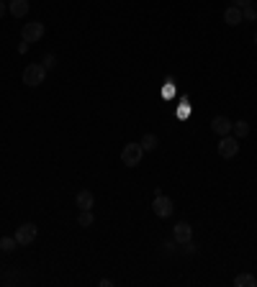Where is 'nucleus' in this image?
<instances>
[{
	"label": "nucleus",
	"instance_id": "nucleus-17",
	"mask_svg": "<svg viewBox=\"0 0 257 287\" xmlns=\"http://www.w3.org/2000/svg\"><path fill=\"white\" fill-rule=\"evenodd\" d=\"M242 16H244V21H254V18H257V11L252 8V3L242 8Z\"/></svg>",
	"mask_w": 257,
	"mask_h": 287
},
{
	"label": "nucleus",
	"instance_id": "nucleus-16",
	"mask_svg": "<svg viewBox=\"0 0 257 287\" xmlns=\"http://www.w3.org/2000/svg\"><path fill=\"white\" fill-rule=\"evenodd\" d=\"M77 223H80L82 228L93 226V213H90V210H80V218H77Z\"/></svg>",
	"mask_w": 257,
	"mask_h": 287
},
{
	"label": "nucleus",
	"instance_id": "nucleus-2",
	"mask_svg": "<svg viewBox=\"0 0 257 287\" xmlns=\"http://www.w3.org/2000/svg\"><path fill=\"white\" fill-rule=\"evenodd\" d=\"M44 77H47V67H44V64H29V67L24 70V82L29 87L41 85V82H44Z\"/></svg>",
	"mask_w": 257,
	"mask_h": 287
},
{
	"label": "nucleus",
	"instance_id": "nucleus-1",
	"mask_svg": "<svg viewBox=\"0 0 257 287\" xmlns=\"http://www.w3.org/2000/svg\"><path fill=\"white\" fill-rule=\"evenodd\" d=\"M142 157H144L142 144H126V146L121 149V162H123L126 167H137V164H142Z\"/></svg>",
	"mask_w": 257,
	"mask_h": 287
},
{
	"label": "nucleus",
	"instance_id": "nucleus-4",
	"mask_svg": "<svg viewBox=\"0 0 257 287\" xmlns=\"http://www.w3.org/2000/svg\"><path fill=\"white\" fill-rule=\"evenodd\" d=\"M219 154L224 159H234L239 154V139H231V136H221L219 141Z\"/></svg>",
	"mask_w": 257,
	"mask_h": 287
},
{
	"label": "nucleus",
	"instance_id": "nucleus-8",
	"mask_svg": "<svg viewBox=\"0 0 257 287\" xmlns=\"http://www.w3.org/2000/svg\"><path fill=\"white\" fill-rule=\"evenodd\" d=\"M231 126L234 123L226 116H216V118L211 121V131H213V134H219V136H229L231 134Z\"/></svg>",
	"mask_w": 257,
	"mask_h": 287
},
{
	"label": "nucleus",
	"instance_id": "nucleus-15",
	"mask_svg": "<svg viewBox=\"0 0 257 287\" xmlns=\"http://www.w3.org/2000/svg\"><path fill=\"white\" fill-rule=\"evenodd\" d=\"M18 246V241H16V236L11 238V236H3V238H0V249H3L6 254H11L13 249Z\"/></svg>",
	"mask_w": 257,
	"mask_h": 287
},
{
	"label": "nucleus",
	"instance_id": "nucleus-10",
	"mask_svg": "<svg viewBox=\"0 0 257 287\" xmlns=\"http://www.w3.org/2000/svg\"><path fill=\"white\" fill-rule=\"evenodd\" d=\"M29 0H11V6H8V11H11V16L13 18H24L26 13H29Z\"/></svg>",
	"mask_w": 257,
	"mask_h": 287
},
{
	"label": "nucleus",
	"instance_id": "nucleus-13",
	"mask_svg": "<svg viewBox=\"0 0 257 287\" xmlns=\"http://www.w3.org/2000/svg\"><path fill=\"white\" fill-rule=\"evenodd\" d=\"M257 279L252 274H237V279H234V287H254Z\"/></svg>",
	"mask_w": 257,
	"mask_h": 287
},
{
	"label": "nucleus",
	"instance_id": "nucleus-19",
	"mask_svg": "<svg viewBox=\"0 0 257 287\" xmlns=\"http://www.w3.org/2000/svg\"><path fill=\"white\" fill-rule=\"evenodd\" d=\"M178 116H180V118L190 116V103H188V100H180V108H178Z\"/></svg>",
	"mask_w": 257,
	"mask_h": 287
},
{
	"label": "nucleus",
	"instance_id": "nucleus-21",
	"mask_svg": "<svg viewBox=\"0 0 257 287\" xmlns=\"http://www.w3.org/2000/svg\"><path fill=\"white\" fill-rule=\"evenodd\" d=\"M252 0H234V6H239V8H244V6H249Z\"/></svg>",
	"mask_w": 257,
	"mask_h": 287
},
{
	"label": "nucleus",
	"instance_id": "nucleus-12",
	"mask_svg": "<svg viewBox=\"0 0 257 287\" xmlns=\"http://www.w3.org/2000/svg\"><path fill=\"white\" fill-rule=\"evenodd\" d=\"M139 144H142L144 151H155V149H157V136H155V134H144Z\"/></svg>",
	"mask_w": 257,
	"mask_h": 287
},
{
	"label": "nucleus",
	"instance_id": "nucleus-11",
	"mask_svg": "<svg viewBox=\"0 0 257 287\" xmlns=\"http://www.w3.org/2000/svg\"><path fill=\"white\" fill-rule=\"evenodd\" d=\"M93 203H95V197H93L90 190H80V192H77V208H80V210H90Z\"/></svg>",
	"mask_w": 257,
	"mask_h": 287
},
{
	"label": "nucleus",
	"instance_id": "nucleus-9",
	"mask_svg": "<svg viewBox=\"0 0 257 287\" xmlns=\"http://www.w3.org/2000/svg\"><path fill=\"white\" fill-rule=\"evenodd\" d=\"M224 21L229 26H237V24H242L244 21V16H242V8L239 6H229L226 11H224Z\"/></svg>",
	"mask_w": 257,
	"mask_h": 287
},
{
	"label": "nucleus",
	"instance_id": "nucleus-7",
	"mask_svg": "<svg viewBox=\"0 0 257 287\" xmlns=\"http://www.w3.org/2000/svg\"><path fill=\"white\" fill-rule=\"evenodd\" d=\"M173 236H175L178 244H190V238H193V226L188 223V220H180V223L175 226V231H173Z\"/></svg>",
	"mask_w": 257,
	"mask_h": 287
},
{
	"label": "nucleus",
	"instance_id": "nucleus-3",
	"mask_svg": "<svg viewBox=\"0 0 257 287\" xmlns=\"http://www.w3.org/2000/svg\"><path fill=\"white\" fill-rule=\"evenodd\" d=\"M152 210H155V215H160V218H170V215H173V210H175V205H173V200H170V197H165V195L160 192V195H155V200H152Z\"/></svg>",
	"mask_w": 257,
	"mask_h": 287
},
{
	"label": "nucleus",
	"instance_id": "nucleus-6",
	"mask_svg": "<svg viewBox=\"0 0 257 287\" xmlns=\"http://www.w3.org/2000/svg\"><path fill=\"white\" fill-rule=\"evenodd\" d=\"M34 238H36V226H34V223H24V226L16 228V241H18V246L34 244Z\"/></svg>",
	"mask_w": 257,
	"mask_h": 287
},
{
	"label": "nucleus",
	"instance_id": "nucleus-5",
	"mask_svg": "<svg viewBox=\"0 0 257 287\" xmlns=\"http://www.w3.org/2000/svg\"><path fill=\"white\" fill-rule=\"evenodd\" d=\"M44 24H39V21H31V24H26L24 29H21V36H24V41H29V44H34V41H39L41 36H44Z\"/></svg>",
	"mask_w": 257,
	"mask_h": 287
},
{
	"label": "nucleus",
	"instance_id": "nucleus-20",
	"mask_svg": "<svg viewBox=\"0 0 257 287\" xmlns=\"http://www.w3.org/2000/svg\"><path fill=\"white\" fill-rule=\"evenodd\" d=\"M18 52L26 54V52H29V41H21V44H18Z\"/></svg>",
	"mask_w": 257,
	"mask_h": 287
},
{
	"label": "nucleus",
	"instance_id": "nucleus-14",
	"mask_svg": "<svg viewBox=\"0 0 257 287\" xmlns=\"http://www.w3.org/2000/svg\"><path fill=\"white\" fill-rule=\"evenodd\" d=\"M234 128V134H237V139H244V136H249V123L247 121H237L231 126Z\"/></svg>",
	"mask_w": 257,
	"mask_h": 287
},
{
	"label": "nucleus",
	"instance_id": "nucleus-23",
	"mask_svg": "<svg viewBox=\"0 0 257 287\" xmlns=\"http://www.w3.org/2000/svg\"><path fill=\"white\" fill-rule=\"evenodd\" d=\"M254 44H257V34H254Z\"/></svg>",
	"mask_w": 257,
	"mask_h": 287
},
{
	"label": "nucleus",
	"instance_id": "nucleus-22",
	"mask_svg": "<svg viewBox=\"0 0 257 287\" xmlns=\"http://www.w3.org/2000/svg\"><path fill=\"white\" fill-rule=\"evenodd\" d=\"M6 16V0H0V18Z\"/></svg>",
	"mask_w": 257,
	"mask_h": 287
},
{
	"label": "nucleus",
	"instance_id": "nucleus-18",
	"mask_svg": "<svg viewBox=\"0 0 257 287\" xmlns=\"http://www.w3.org/2000/svg\"><path fill=\"white\" fill-rule=\"evenodd\" d=\"M41 64H44L47 70H52V67H57V57H54V54H44V59H41Z\"/></svg>",
	"mask_w": 257,
	"mask_h": 287
}]
</instances>
